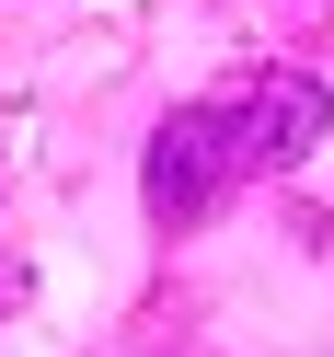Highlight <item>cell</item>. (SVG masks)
<instances>
[{
    "label": "cell",
    "instance_id": "obj_1",
    "mask_svg": "<svg viewBox=\"0 0 334 357\" xmlns=\"http://www.w3.org/2000/svg\"><path fill=\"white\" fill-rule=\"evenodd\" d=\"M323 81L311 70H254V81H231L219 93V127H231V162L242 173H288V162H311L323 150Z\"/></svg>",
    "mask_w": 334,
    "mask_h": 357
},
{
    "label": "cell",
    "instance_id": "obj_2",
    "mask_svg": "<svg viewBox=\"0 0 334 357\" xmlns=\"http://www.w3.org/2000/svg\"><path fill=\"white\" fill-rule=\"evenodd\" d=\"M231 185H242V162H231L219 104H173V116L150 127V219H162V231H196Z\"/></svg>",
    "mask_w": 334,
    "mask_h": 357
},
{
    "label": "cell",
    "instance_id": "obj_3",
    "mask_svg": "<svg viewBox=\"0 0 334 357\" xmlns=\"http://www.w3.org/2000/svg\"><path fill=\"white\" fill-rule=\"evenodd\" d=\"M12 300H24V265H0V311H12Z\"/></svg>",
    "mask_w": 334,
    "mask_h": 357
},
{
    "label": "cell",
    "instance_id": "obj_4",
    "mask_svg": "<svg viewBox=\"0 0 334 357\" xmlns=\"http://www.w3.org/2000/svg\"><path fill=\"white\" fill-rule=\"evenodd\" d=\"M173 357H208V346H173Z\"/></svg>",
    "mask_w": 334,
    "mask_h": 357
},
{
    "label": "cell",
    "instance_id": "obj_5",
    "mask_svg": "<svg viewBox=\"0 0 334 357\" xmlns=\"http://www.w3.org/2000/svg\"><path fill=\"white\" fill-rule=\"evenodd\" d=\"M311 12H334V0H311Z\"/></svg>",
    "mask_w": 334,
    "mask_h": 357
}]
</instances>
